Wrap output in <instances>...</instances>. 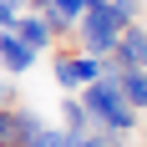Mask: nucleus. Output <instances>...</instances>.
<instances>
[{"label":"nucleus","instance_id":"nucleus-1","mask_svg":"<svg viewBox=\"0 0 147 147\" xmlns=\"http://www.w3.org/2000/svg\"><path fill=\"white\" fill-rule=\"evenodd\" d=\"M76 102L91 112V122L96 127H112V132H137V117L142 112H132V102L122 96L117 76H96V81H86V86L76 91Z\"/></svg>","mask_w":147,"mask_h":147},{"label":"nucleus","instance_id":"nucleus-9","mask_svg":"<svg viewBox=\"0 0 147 147\" xmlns=\"http://www.w3.org/2000/svg\"><path fill=\"white\" fill-rule=\"evenodd\" d=\"M30 147H71V137H66V132H61V127H51V122H46V127H41V132H36V137H30Z\"/></svg>","mask_w":147,"mask_h":147},{"label":"nucleus","instance_id":"nucleus-3","mask_svg":"<svg viewBox=\"0 0 147 147\" xmlns=\"http://www.w3.org/2000/svg\"><path fill=\"white\" fill-rule=\"evenodd\" d=\"M46 127L36 107H0V147H30V137Z\"/></svg>","mask_w":147,"mask_h":147},{"label":"nucleus","instance_id":"nucleus-4","mask_svg":"<svg viewBox=\"0 0 147 147\" xmlns=\"http://www.w3.org/2000/svg\"><path fill=\"white\" fill-rule=\"evenodd\" d=\"M107 56L117 61V71H147V26L142 20H127L117 30V46Z\"/></svg>","mask_w":147,"mask_h":147},{"label":"nucleus","instance_id":"nucleus-10","mask_svg":"<svg viewBox=\"0 0 147 147\" xmlns=\"http://www.w3.org/2000/svg\"><path fill=\"white\" fill-rule=\"evenodd\" d=\"M107 5H112V15H117L122 26L127 20H142V0H107Z\"/></svg>","mask_w":147,"mask_h":147},{"label":"nucleus","instance_id":"nucleus-13","mask_svg":"<svg viewBox=\"0 0 147 147\" xmlns=\"http://www.w3.org/2000/svg\"><path fill=\"white\" fill-rule=\"evenodd\" d=\"M71 147H107V142H102V132H96V137H71Z\"/></svg>","mask_w":147,"mask_h":147},{"label":"nucleus","instance_id":"nucleus-2","mask_svg":"<svg viewBox=\"0 0 147 147\" xmlns=\"http://www.w3.org/2000/svg\"><path fill=\"white\" fill-rule=\"evenodd\" d=\"M117 30H122V20L112 15V5L107 0H91L86 10L76 15V51H86V56H107L112 46H117Z\"/></svg>","mask_w":147,"mask_h":147},{"label":"nucleus","instance_id":"nucleus-5","mask_svg":"<svg viewBox=\"0 0 147 147\" xmlns=\"http://www.w3.org/2000/svg\"><path fill=\"white\" fill-rule=\"evenodd\" d=\"M36 56H41V51H30L15 30H0V71H10V76L36 71Z\"/></svg>","mask_w":147,"mask_h":147},{"label":"nucleus","instance_id":"nucleus-11","mask_svg":"<svg viewBox=\"0 0 147 147\" xmlns=\"http://www.w3.org/2000/svg\"><path fill=\"white\" fill-rule=\"evenodd\" d=\"M0 107H20V91H15V76H0Z\"/></svg>","mask_w":147,"mask_h":147},{"label":"nucleus","instance_id":"nucleus-7","mask_svg":"<svg viewBox=\"0 0 147 147\" xmlns=\"http://www.w3.org/2000/svg\"><path fill=\"white\" fill-rule=\"evenodd\" d=\"M61 117H66V127H61L66 137H96V132H102V127L91 122V112L76 102V96H66V102H61Z\"/></svg>","mask_w":147,"mask_h":147},{"label":"nucleus","instance_id":"nucleus-12","mask_svg":"<svg viewBox=\"0 0 147 147\" xmlns=\"http://www.w3.org/2000/svg\"><path fill=\"white\" fill-rule=\"evenodd\" d=\"M51 5H56V10H66V15H71V20H76V15H81V10H86V5H91V0H51Z\"/></svg>","mask_w":147,"mask_h":147},{"label":"nucleus","instance_id":"nucleus-8","mask_svg":"<svg viewBox=\"0 0 147 147\" xmlns=\"http://www.w3.org/2000/svg\"><path fill=\"white\" fill-rule=\"evenodd\" d=\"M117 86L132 102V112H147V71H117Z\"/></svg>","mask_w":147,"mask_h":147},{"label":"nucleus","instance_id":"nucleus-6","mask_svg":"<svg viewBox=\"0 0 147 147\" xmlns=\"http://www.w3.org/2000/svg\"><path fill=\"white\" fill-rule=\"evenodd\" d=\"M10 30L30 46V51H51V46H56V36H51V26H46V15H41V10H20Z\"/></svg>","mask_w":147,"mask_h":147}]
</instances>
